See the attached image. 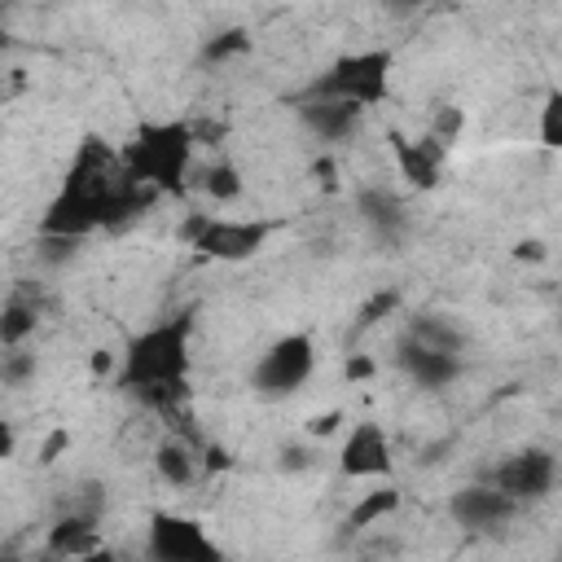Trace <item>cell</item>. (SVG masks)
<instances>
[{
  "label": "cell",
  "mask_w": 562,
  "mask_h": 562,
  "mask_svg": "<svg viewBox=\"0 0 562 562\" xmlns=\"http://www.w3.org/2000/svg\"><path fill=\"white\" fill-rule=\"evenodd\" d=\"M154 189L136 184L123 171L119 145L101 140V136H83L61 189L48 198L35 237H66V241H83L101 228H127L132 220H140L154 206Z\"/></svg>",
  "instance_id": "cell-1"
},
{
  "label": "cell",
  "mask_w": 562,
  "mask_h": 562,
  "mask_svg": "<svg viewBox=\"0 0 562 562\" xmlns=\"http://www.w3.org/2000/svg\"><path fill=\"white\" fill-rule=\"evenodd\" d=\"M189 338H193V316L189 312L154 321L140 334H132L127 347L119 351V369H114L119 386L140 408L176 417L189 400V369H193Z\"/></svg>",
  "instance_id": "cell-2"
},
{
  "label": "cell",
  "mask_w": 562,
  "mask_h": 562,
  "mask_svg": "<svg viewBox=\"0 0 562 562\" xmlns=\"http://www.w3.org/2000/svg\"><path fill=\"white\" fill-rule=\"evenodd\" d=\"M193 149H198V140H193L189 119H149L119 145V158L136 184H149L162 198V193L189 189Z\"/></svg>",
  "instance_id": "cell-3"
},
{
  "label": "cell",
  "mask_w": 562,
  "mask_h": 562,
  "mask_svg": "<svg viewBox=\"0 0 562 562\" xmlns=\"http://www.w3.org/2000/svg\"><path fill=\"white\" fill-rule=\"evenodd\" d=\"M281 233L277 220H228V215H211V211H189L180 224V241L211 263H246L255 255H263V246Z\"/></svg>",
  "instance_id": "cell-4"
},
{
  "label": "cell",
  "mask_w": 562,
  "mask_h": 562,
  "mask_svg": "<svg viewBox=\"0 0 562 562\" xmlns=\"http://www.w3.org/2000/svg\"><path fill=\"white\" fill-rule=\"evenodd\" d=\"M391 48H356L334 57L312 83L307 97H334V101H351L360 110H373L391 97Z\"/></svg>",
  "instance_id": "cell-5"
},
{
  "label": "cell",
  "mask_w": 562,
  "mask_h": 562,
  "mask_svg": "<svg viewBox=\"0 0 562 562\" xmlns=\"http://www.w3.org/2000/svg\"><path fill=\"white\" fill-rule=\"evenodd\" d=\"M312 369H316V338L303 334V329L281 334L250 364V391L263 395V400H285V395L307 386Z\"/></svg>",
  "instance_id": "cell-6"
},
{
  "label": "cell",
  "mask_w": 562,
  "mask_h": 562,
  "mask_svg": "<svg viewBox=\"0 0 562 562\" xmlns=\"http://www.w3.org/2000/svg\"><path fill=\"white\" fill-rule=\"evenodd\" d=\"M145 558L154 562H220V544L211 531L176 509H154L145 531Z\"/></svg>",
  "instance_id": "cell-7"
},
{
  "label": "cell",
  "mask_w": 562,
  "mask_h": 562,
  "mask_svg": "<svg viewBox=\"0 0 562 562\" xmlns=\"http://www.w3.org/2000/svg\"><path fill=\"white\" fill-rule=\"evenodd\" d=\"M483 479H487L496 492H505L509 501L531 505V501H544V496L558 487V457H553V448L527 443V448L509 452L505 461H496Z\"/></svg>",
  "instance_id": "cell-8"
},
{
  "label": "cell",
  "mask_w": 562,
  "mask_h": 562,
  "mask_svg": "<svg viewBox=\"0 0 562 562\" xmlns=\"http://www.w3.org/2000/svg\"><path fill=\"white\" fill-rule=\"evenodd\" d=\"M338 470L347 479H360V483H373V479H391L395 470V457H391V439L378 422H356L342 443H338Z\"/></svg>",
  "instance_id": "cell-9"
},
{
  "label": "cell",
  "mask_w": 562,
  "mask_h": 562,
  "mask_svg": "<svg viewBox=\"0 0 562 562\" xmlns=\"http://www.w3.org/2000/svg\"><path fill=\"white\" fill-rule=\"evenodd\" d=\"M386 145H391V154H395V171L404 176V184L408 189H422V193H430V189H439V180H443V162H448V145H439L430 132H422V136H404V132H386Z\"/></svg>",
  "instance_id": "cell-10"
},
{
  "label": "cell",
  "mask_w": 562,
  "mask_h": 562,
  "mask_svg": "<svg viewBox=\"0 0 562 562\" xmlns=\"http://www.w3.org/2000/svg\"><path fill=\"white\" fill-rule=\"evenodd\" d=\"M518 509H522V505H518V501H509L505 492H496L487 479L465 483V487H461V492H452V501H448L452 522H457V527H465V531H496V527H505Z\"/></svg>",
  "instance_id": "cell-11"
},
{
  "label": "cell",
  "mask_w": 562,
  "mask_h": 562,
  "mask_svg": "<svg viewBox=\"0 0 562 562\" xmlns=\"http://www.w3.org/2000/svg\"><path fill=\"white\" fill-rule=\"evenodd\" d=\"M395 364H400V373L413 382V386H422V391H443V386H452L457 378H461V356L457 351H439V347H426V342H417V338H400V347H395Z\"/></svg>",
  "instance_id": "cell-12"
},
{
  "label": "cell",
  "mask_w": 562,
  "mask_h": 562,
  "mask_svg": "<svg viewBox=\"0 0 562 562\" xmlns=\"http://www.w3.org/2000/svg\"><path fill=\"white\" fill-rule=\"evenodd\" d=\"M44 549H48L53 558H97V553H105L97 514H88V509L57 514L53 527H48V536H44Z\"/></svg>",
  "instance_id": "cell-13"
},
{
  "label": "cell",
  "mask_w": 562,
  "mask_h": 562,
  "mask_svg": "<svg viewBox=\"0 0 562 562\" xmlns=\"http://www.w3.org/2000/svg\"><path fill=\"white\" fill-rule=\"evenodd\" d=\"M299 119H303V127H307V132H316V140L338 145V140H347V136H356V132H360L364 110H360V105H351V101L307 97V92H303V101H299Z\"/></svg>",
  "instance_id": "cell-14"
},
{
  "label": "cell",
  "mask_w": 562,
  "mask_h": 562,
  "mask_svg": "<svg viewBox=\"0 0 562 562\" xmlns=\"http://www.w3.org/2000/svg\"><path fill=\"white\" fill-rule=\"evenodd\" d=\"M356 215L382 237V241H400L404 237V228H408V206H404V198H395L391 189H382V184H369V189H360L356 193Z\"/></svg>",
  "instance_id": "cell-15"
},
{
  "label": "cell",
  "mask_w": 562,
  "mask_h": 562,
  "mask_svg": "<svg viewBox=\"0 0 562 562\" xmlns=\"http://www.w3.org/2000/svg\"><path fill=\"white\" fill-rule=\"evenodd\" d=\"M154 470H158V479L167 487H189L198 479V457H193V448L184 439H162L154 448Z\"/></svg>",
  "instance_id": "cell-16"
},
{
  "label": "cell",
  "mask_w": 562,
  "mask_h": 562,
  "mask_svg": "<svg viewBox=\"0 0 562 562\" xmlns=\"http://www.w3.org/2000/svg\"><path fill=\"white\" fill-rule=\"evenodd\" d=\"M404 505V492L395 487V483H382V487H373V492H364L351 509H347V518H342V527H351V531H364V527H373V522H382V518H391L395 509Z\"/></svg>",
  "instance_id": "cell-17"
},
{
  "label": "cell",
  "mask_w": 562,
  "mask_h": 562,
  "mask_svg": "<svg viewBox=\"0 0 562 562\" xmlns=\"http://www.w3.org/2000/svg\"><path fill=\"white\" fill-rule=\"evenodd\" d=\"M198 189H202L211 202H237L241 189H246V180H241V171H237L233 158H215V162H206V167L198 171Z\"/></svg>",
  "instance_id": "cell-18"
},
{
  "label": "cell",
  "mask_w": 562,
  "mask_h": 562,
  "mask_svg": "<svg viewBox=\"0 0 562 562\" xmlns=\"http://www.w3.org/2000/svg\"><path fill=\"white\" fill-rule=\"evenodd\" d=\"M408 338H417V342H426V347H439V351H465V334L452 325V321H443V316H413L408 321Z\"/></svg>",
  "instance_id": "cell-19"
},
{
  "label": "cell",
  "mask_w": 562,
  "mask_h": 562,
  "mask_svg": "<svg viewBox=\"0 0 562 562\" xmlns=\"http://www.w3.org/2000/svg\"><path fill=\"white\" fill-rule=\"evenodd\" d=\"M35 325H40L35 307L26 299H9L0 307V347H26V338L35 334Z\"/></svg>",
  "instance_id": "cell-20"
},
{
  "label": "cell",
  "mask_w": 562,
  "mask_h": 562,
  "mask_svg": "<svg viewBox=\"0 0 562 562\" xmlns=\"http://www.w3.org/2000/svg\"><path fill=\"white\" fill-rule=\"evenodd\" d=\"M35 369H40L35 351H26V347H4L0 351V382L4 386H26L35 378Z\"/></svg>",
  "instance_id": "cell-21"
},
{
  "label": "cell",
  "mask_w": 562,
  "mask_h": 562,
  "mask_svg": "<svg viewBox=\"0 0 562 562\" xmlns=\"http://www.w3.org/2000/svg\"><path fill=\"white\" fill-rule=\"evenodd\" d=\"M246 53H250V35L241 26H228V31L211 35L206 48H202L206 61H233V57H246Z\"/></svg>",
  "instance_id": "cell-22"
},
{
  "label": "cell",
  "mask_w": 562,
  "mask_h": 562,
  "mask_svg": "<svg viewBox=\"0 0 562 562\" xmlns=\"http://www.w3.org/2000/svg\"><path fill=\"white\" fill-rule=\"evenodd\" d=\"M439 145H452L461 132H465V110L461 105H452V101H443V105H435V114H430V127H426Z\"/></svg>",
  "instance_id": "cell-23"
},
{
  "label": "cell",
  "mask_w": 562,
  "mask_h": 562,
  "mask_svg": "<svg viewBox=\"0 0 562 562\" xmlns=\"http://www.w3.org/2000/svg\"><path fill=\"white\" fill-rule=\"evenodd\" d=\"M540 145L544 149H562V92L549 88L544 105H540Z\"/></svg>",
  "instance_id": "cell-24"
},
{
  "label": "cell",
  "mask_w": 562,
  "mask_h": 562,
  "mask_svg": "<svg viewBox=\"0 0 562 562\" xmlns=\"http://www.w3.org/2000/svg\"><path fill=\"white\" fill-rule=\"evenodd\" d=\"M395 307H400V290H378V294H373V299L360 307L356 334H360V329H369V325H378V321H382V316H391Z\"/></svg>",
  "instance_id": "cell-25"
},
{
  "label": "cell",
  "mask_w": 562,
  "mask_h": 562,
  "mask_svg": "<svg viewBox=\"0 0 562 562\" xmlns=\"http://www.w3.org/2000/svg\"><path fill=\"white\" fill-rule=\"evenodd\" d=\"M70 439H75V435H70L66 426H53V430L44 435V443H40V465H57L61 452L70 448Z\"/></svg>",
  "instance_id": "cell-26"
},
{
  "label": "cell",
  "mask_w": 562,
  "mask_h": 562,
  "mask_svg": "<svg viewBox=\"0 0 562 562\" xmlns=\"http://www.w3.org/2000/svg\"><path fill=\"white\" fill-rule=\"evenodd\" d=\"M342 426V413L338 408H329V413H316V417H307V435L312 439H325V435H334Z\"/></svg>",
  "instance_id": "cell-27"
},
{
  "label": "cell",
  "mask_w": 562,
  "mask_h": 562,
  "mask_svg": "<svg viewBox=\"0 0 562 562\" xmlns=\"http://www.w3.org/2000/svg\"><path fill=\"white\" fill-rule=\"evenodd\" d=\"M342 373H347V382H364V378H373V360L356 351V356L347 360V369H342Z\"/></svg>",
  "instance_id": "cell-28"
},
{
  "label": "cell",
  "mask_w": 562,
  "mask_h": 562,
  "mask_svg": "<svg viewBox=\"0 0 562 562\" xmlns=\"http://www.w3.org/2000/svg\"><path fill=\"white\" fill-rule=\"evenodd\" d=\"M13 452H18V430L9 417H0V461H9Z\"/></svg>",
  "instance_id": "cell-29"
},
{
  "label": "cell",
  "mask_w": 562,
  "mask_h": 562,
  "mask_svg": "<svg viewBox=\"0 0 562 562\" xmlns=\"http://www.w3.org/2000/svg\"><path fill=\"white\" fill-rule=\"evenodd\" d=\"M514 255H518V259H544L549 250H544V241H536V237H531V241H518V246H514Z\"/></svg>",
  "instance_id": "cell-30"
},
{
  "label": "cell",
  "mask_w": 562,
  "mask_h": 562,
  "mask_svg": "<svg viewBox=\"0 0 562 562\" xmlns=\"http://www.w3.org/2000/svg\"><path fill=\"white\" fill-rule=\"evenodd\" d=\"M114 369H119V360H114L110 351H92V373H105V378H110Z\"/></svg>",
  "instance_id": "cell-31"
}]
</instances>
